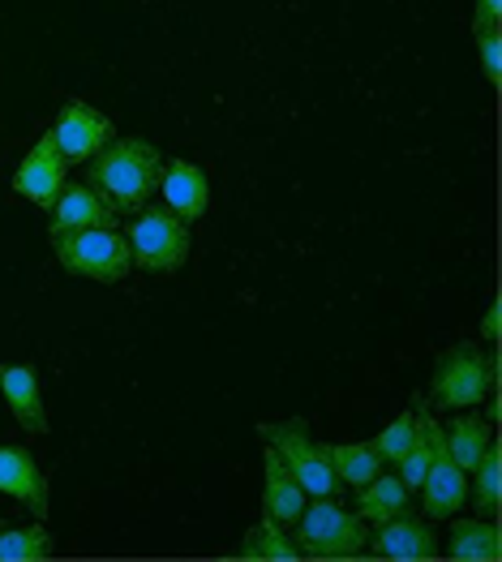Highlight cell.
Listing matches in <instances>:
<instances>
[{"mask_svg": "<svg viewBox=\"0 0 502 562\" xmlns=\"http://www.w3.org/2000/svg\"><path fill=\"white\" fill-rule=\"evenodd\" d=\"M472 507L481 512V516H494L499 512V503H502V456H499V447L490 442L486 447V456L477 460V469H472Z\"/></svg>", "mask_w": 502, "mask_h": 562, "instance_id": "cell-22", "label": "cell"}, {"mask_svg": "<svg viewBox=\"0 0 502 562\" xmlns=\"http://www.w3.org/2000/svg\"><path fill=\"white\" fill-rule=\"evenodd\" d=\"M412 434H416V413H400L395 422L387 425L369 447L382 456V464H395L404 451H409V442H412Z\"/></svg>", "mask_w": 502, "mask_h": 562, "instance_id": "cell-23", "label": "cell"}, {"mask_svg": "<svg viewBox=\"0 0 502 562\" xmlns=\"http://www.w3.org/2000/svg\"><path fill=\"white\" fill-rule=\"evenodd\" d=\"M52 249L65 271L94 283H121L134 267L130 240L116 228H69V233H47Z\"/></svg>", "mask_w": 502, "mask_h": 562, "instance_id": "cell-3", "label": "cell"}, {"mask_svg": "<svg viewBox=\"0 0 502 562\" xmlns=\"http://www.w3.org/2000/svg\"><path fill=\"white\" fill-rule=\"evenodd\" d=\"M258 438H263L267 447H275V456L288 464V472L301 481V490H305L310 498H331V494L339 490V476L326 464L322 442L310 438V425L305 422L258 425Z\"/></svg>", "mask_w": 502, "mask_h": 562, "instance_id": "cell-6", "label": "cell"}, {"mask_svg": "<svg viewBox=\"0 0 502 562\" xmlns=\"http://www.w3.org/2000/svg\"><path fill=\"white\" fill-rule=\"evenodd\" d=\"M241 559H271V562H297L301 559V550H297V541L275 524V519L263 516V524H254L249 532H245V541H241V550H236Z\"/></svg>", "mask_w": 502, "mask_h": 562, "instance_id": "cell-20", "label": "cell"}, {"mask_svg": "<svg viewBox=\"0 0 502 562\" xmlns=\"http://www.w3.org/2000/svg\"><path fill=\"white\" fill-rule=\"evenodd\" d=\"M125 240H130L134 267L155 271V276H172V271L185 267L193 236H189V224H185L181 215H172L168 206H142Z\"/></svg>", "mask_w": 502, "mask_h": 562, "instance_id": "cell-5", "label": "cell"}, {"mask_svg": "<svg viewBox=\"0 0 502 562\" xmlns=\"http://www.w3.org/2000/svg\"><path fill=\"white\" fill-rule=\"evenodd\" d=\"M369 554L378 559H400V562H421V559H438V537L425 519L416 516H395L387 524H378V537L373 546H366Z\"/></svg>", "mask_w": 502, "mask_h": 562, "instance_id": "cell-11", "label": "cell"}, {"mask_svg": "<svg viewBox=\"0 0 502 562\" xmlns=\"http://www.w3.org/2000/svg\"><path fill=\"white\" fill-rule=\"evenodd\" d=\"M357 507H361V519L366 524H387V519L404 516L409 512V490L400 476H373L357 490Z\"/></svg>", "mask_w": 502, "mask_h": 562, "instance_id": "cell-18", "label": "cell"}, {"mask_svg": "<svg viewBox=\"0 0 502 562\" xmlns=\"http://www.w3.org/2000/svg\"><path fill=\"white\" fill-rule=\"evenodd\" d=\"M322 451H326V464L335 469V476L353 490H361L366 481L382 472V456L369 442H322Z\"/></svg>", "mask_w": 502, "mask_h": 562, "instance_id": "cell-17", "label": "cell"}, {"mask_svg": "<svg viewBox=\"0 0 502 562\" xmlns=\"http://www.w3.org/2000/svg\"><path fill=\"white\" fill-rule=\"evenodd\" d=\"M0 494L31 507V516H47V476L26 447H0Z\"/></svg>", "mask_w": 502, "mask_h": 562, "instance_id": "cell-12", "label": "cell"}, {"mask_svg": "<svg viewBox=\"0 0 502 562\" xmlns=\"http://www.w3.org/2000/svg\"><path fill=\"white\" fill-rule=\"evenodd\" d=\"M116 206L94 186H65L52 202V224L47 233H69V228H116Z\"/></svg>", "mask_w": 502, "mask_h": 562, "instance_id": "cell-10", "label": "cell"}, {"mask_svg": "<svg viewBox=\"0 0 502 562\" xmlns=\"http://www.w3.org/2000/svg\"><path fill=\"white\" fill-rule=\"evenodd\" d=\"M421 490H425V516L430 519H451L468 503V472L451 460L438 422H434V438H430V469H425Z\"/></svg>", "mask_w": 502, "mask_h": 562, "instance_id": "cell-8", "label": "cell"}, {"mask_svg": "<svg viewBox=\"0 0 502 562\" xmlns=\"http://www.w3.org/2000/svg\"><path fill=\"white\" fill-rule=\"evenodd\" d=\"M91 186L116 206V215H137L164 186V155L146 138H112L94 155Z\"/></svg>", "mask_w": 502, "mask_h": 562, "instance_id": "cell-1", "label": "cell"}, {"mask_svg": "<svg viewBox=\"0 0 502 562\" xmlns=\"http://www.w3.org/2000/svg\"><path fill=\"white\" fill-rule=\"evenodd\" d=\"M164 202L172 215H181L185 224H198L211 206V186H207V172L189 159H172L164 164Z\"/></svg>", "mask_w": 502, "mask_h": 562, "instance_id": "cell-14", "label": "cell"}, {"mask_svg": "<svg viewBox=\"0 0 502 562\" xmlns=\"http://www.w3.org/2000/svg\"><path fill=\"white\" fill-rule=\"evenodd\" d=\"M481 335H486V344H499L502 335V301L494 296V305L486 310V323H481Z\"/></svg>", "mask_w": 502, "mask_h": 562, "instance_id": "cell-26", "label": "cell"}, {"mask_svg": "<svg viewBox=\"0 0 502 562\" xmlns=\"http://www.w3.org/2000/svg\"><path fill=\"white\" fill-rule=\"evenodd\" d=\"M52 537L44 524L35 528H0V559L4 562H44L52 559Z\"/></svg>", "mask_w": 502, "mask_h": 562, "instance_id": "cell-21", "label": "cell"}, {"mask_svg": "<svg viewBox=\"0 0 502 562\" xmlns=\"http://www.w3.org/2000/svg\"><path fill=\"white\" fill-rule=\"evenodd\" d=\"M0 528H4V519H0Z\"/></svg>", "mask_w": 502, "mask_h": 562, "instance_id": "cell-27", "label": "cell"}, {"mask_svg": "<svg viewBox=\"0 0 502 562\" xmlns=\"http://www.w3.org/2000/svg\"><path fill=\"white\" fill-rule=\"evenodd\" d=\"M369 546V528L361 516H348L339 503L314 498L297 519V550L305 559H361Z\"/></svg>", "mask_w": 502, "mask_h": 562, "instance_id": "cell-4", "label": "cell"}, {"mask_svg": "<svg viewBox=\"0 0 502 562\" xmlns=\"http://www.w3.org/2000/svg\"><path fill=\"white\" fill-rule=\"evenodd\" d=\"M451 559L459 562H499L502 537L494 519H456L451 524Z\"/></svg>", "mask_w": 502, "mask_h": 562, "instance_id": "cell-16", "label": "cell"}, {"mask_svg": "<svg viewBox=\"0 0 502 562\" xmlns=\"http://www.w3.org/2000/svg\"><path fill=\"white\" fill-rule=\"evenodd\" d=\"M502 22V0H477V35H486V31H499Z\"/></svg>", "mask_w": 502, "mask_h": 562, "instance_id": "cell-25", "label": "cell"}, {"mask_svg": "<svg viewBox=\"0 0 502 562\" xmlns=\"http://www.w3.org/2000/svg\"><path fill=\"white\" fill-rule=\"evenodd\" d=\"M443 438H447L451 460H456L464 472H472L477 460L486 456V447L494 442V429H490V422H481V417H456V422L443 429Z\"/></svg>", "mask_w": 502, "mask_h": 562, "instance_id": "cell-19", "label": "cell"}, {"mask_svg": "<svg viewBox=\"0 0 502 562\" xmlns=\"http://www.w3.org/2000/svg\"><path fill=\"white\" fill-rule=\"evenodd\" d=\"M47 134L56 138L60 155H65V164H91L94 155L116 138L112 121H108L99 108L82 103V99L65 103V108H60V116H56V125H52Z\"/></svg>", "mask_w": 502, "mask_h": 562, "instance_id": "cell-7", "label": "cell"}, {"mask_svg": "<svg viewBox=\"0 0 502 562\" xmlns=\"http://www.w3.org/2000/svg\"><path fill=\"white\" fill-rule=\"evenodd\" d=\"M477 47H481V69H486V78L499 87V78H502V40H499V31L477 35Z\"/></svg>", "mask_w": 502, "mask_h": 562, "instance_id": "cell-24", "label": "cell"}, {"mask_svg": "<svg viewBox=\"0 0 502 562\" xmlns=\"http://www.w3.org/2000/svg\"><path fill=\"white\" fill-rule=\"evenodd\" d=\"M499 382V357L494 352H481L477 344H456L438 357L434 366V382H430V404L434 408H477Z\"/></svg>", "mask_w": 502, "mask_h": 562, "instance_id": "cell-2", "label": "cell"}, {"mask_svg": "<svg viewBox=\"0 0 502 562\" xmlns=\"http://www.w3.org/2000/svg\"><path fill=\"white\" fill-rule=\"evenodd\" d=\"M263 469H267V490H263V516L275 519L279 528L297 524L305 512V490L288 472V464L275 456V447H263Z\"/></svg>", "mask_w": 502, "mask_h": 562, "instance_id": "cell-15", "label": "cell"}, {"mask_svg": "<svg viewBox=\"0 0 502 562\" xmlns=\"http://www.w3.org/2000/svg\"><path fill=\"white\" fill-rule=\"evenodd\" d=\"M65 172H69V164H65L60 146H56L52 134H44V138L26 150V159L18 164L13 189H18L22 198H31L35 206H47V211H52V202H56L60 189H65Z\"/></svg>", "mask_w": 502, "mask_h": 562, "instance_id": "cell-9", "label": "cell"}, {"mask_svg": "<svg viewBox=\"0 0 502 562\" xmlns=\"http://www.w3.org/2000/svg\"><path fill=\"white\" fill-rule=\"evenodd\" d=\"M0 391H4L9 413L18 417V425H22L26 434H47V429H52L35 366H0Z\"/></svg>", "mask_w": 502, "mask_h": 562, "instance_id": "cell-13", "label": "cell"}]
</instances>
